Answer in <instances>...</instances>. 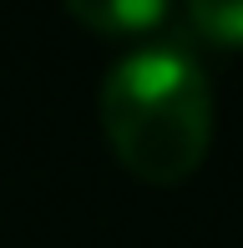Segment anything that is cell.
Returning a JSON list of instances; mask_svg holds the SVG:
<instances>
[{
    "mask_svg": "<svg viewBox=\"0 0 243 248\" xmlns=\"http://www.w3.org/2000/svg\"><path fill=\"white\" fill-rule=\"evenodd\" d=\"M102 127L137 177H187L213 142V86L197 56L178 41H147L117 56L102 81Z\"/></svg>",
    "mask_w": 243,
    "mask_h": 248,
    "instance_id": "1",
    "label": "cell"
},
{
    "mask_svg": "<svg viewBox=\"0 0 243 248\" xmlns=\"http://www.w3.org/2000/svg\"><path fill=\"white\" fill-rule=\"evenodd\" d=\"M66 5L81 26L102 31V36H137L167 16L172 0H66Z\"/></svg>",
    "mask_w": 243,
    "mask_h": 248,
    "instance_id": "2",
    "label": "cell"
},
{
    "mask_svg": "<svg viewBox=\"0 0 243 248\" xmlns=\"http://www.w3.org/2000/svg\"><path fill=\"white\" fill-rule=\"evenodd\" d=\"M187 31L208 46L238 51L243 46V0H182Z\"/></svg>",
    "mask_w": 243,
    "mask_h": 248,
    "instance_id": "3",
    "label": "cell"
}]
</instances>
